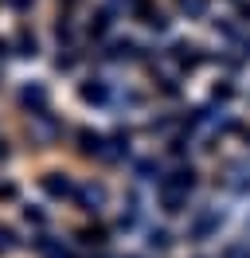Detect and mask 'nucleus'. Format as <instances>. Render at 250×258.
Returning <instances> with one entry per match:
<instances>
[{
    "mask_svg": "<svg viewBox=\"0 0 250 258\" xmlns=\"http://www.w3.org/2000/svg\"><path fill=\"white\" fill-rule=\"evenodd\" d=\"M219 223H223V211H219V208H207V211H200V215L192 219V227H188V239H192V242L211 239V235L219 231Z\"/></svg>",
    "mask_w": 250,
    "mask_h": 258,
    "instance_id": "1",
    "label": "nucleus"
},
{
    "mask_svg": "<svg viewBox=\"0 0 250 258\" xmlns=\"http://www.w3.org/2000/svg\"><path fill=\"white\" fill-rule=\"evenodd\" d=\"M196 188V168H176L172 176L160 180V192H192Z\"/></svg>",
    "mask_w": 250,
    "mask_h": 258,
    "instance_id": "2",
    "label": "nucleus"
},
{
    "mask_svg": "<svg viewBox=\"0 0 250 258\" xmlns=\"http://www.w3.org/2000/svg\"><path fill=\"white\" fill-rule=\"evenodd\" d=\"M43 192L55 196V200H71V196H75V184H71V176H62V172H47L43 176Z\"/></svg>",
    "mask_w": 250,
    "mask_h": 258,
    "instance_id": "3",
    "label": "nucleus"
},
{
    "mask_svg": "<svg viewBox=\"0 0 250 258\" xmlns=\"http://www.w3.org/2000/svg\"><path fill=\"white\" fill-rule=\"evenodd\" d=\"M75 200L82 204V211H98L106 204V188L102 184H86V188H75Z\"/></svg>",
    "mask_w": 250,
    "mask_h": 258,
    "instance_id": "4",
    "label": "nucleus"
},
{
    "mask_svg": "<svg viewBox=\"0 0 250 258\" xmlns=\"http://www.w3.org/2000/svg\"><path fill=\"white\" fill-rule=\"evenodd\" d=\"M82 102H90V106H106V102H109V86L102 79L82 82Z\"/></svg>",
    "mask_w": 250,
    "mask_h": 258,
    "instance_id": "5",
    "label": "nucleus"
},
{
    "mask_svg": "<svg viewBox=\"0 0 250 258\" xmlns=\"http://www.w3.org/2000/svg\"><path fill=\"white\" fill-rule=\"evenodd\" d=\"M20 102H24L28 110H35V113H47V90H43V86H24Z\"/></svg>",
    "mask_w": 250,
    "mask_h": 258,
    "instance_id": "6",
    "label": "nucleus"
},
{
    "mask_svg": "<svg viewBox=\"0 0 250 258\" xmlns=\"http://www.w3.org/2000/svg\"><path fill=\"white\" fill-rule=\"evenodd\" d=\"M78 145H82V153H102L106 157V137L94 133V129H78Z\"/></svg>",
    "mask_w": 250,
    "mask_h": 258,
    "instance_id": "7",
    "label": "nucleus"
},
{
    "mask_svg": "<svg viewBox=\"0 0 250 258\" xmlns=\"http://www.w3.org/2000/svg\"><path fill=\"white\" fill-rule=\"evenodd\" d=\"M160 204H164V211H168V215H176V211H184L188 192H160Z\"/></svg>",
    "mask_w": 250,
    "mask_h": 258,
    "instance_id": "8",
    "label": "nucleus"
},
{
    "mask_svg": "<svg viewBox=\"0 0 250 258\" xmlns=\"http://www.w3.org/2000/svg\"><path fill=\"white\" fill-rule=\"evenodd\" d=\"M223 258H250V246L234 242V246H227V250H223Z\"/></svg>",
    "mask_w": 250,
    "mask_h": 258,
    "instance_id": "9",
    "label": "nucleus"
},
{
    "mask_svg": "<svg viewBox=\"0 0 250 258\" xmlns=\"http://www.w3.org/2000/svg\"><path fill=\"white\" fill-rule=\"evenodd\" d=\"M149 242L164 250V246H168V242H172V235H168V231H153V235H149Z\"/></svg>",
    "mask_w": 250,
    "mask_h": 258,
    "instance_id": "10",
    "label": "nucleus"
},
{
    "mask_svg": "<svg viewBox=\"0 0 250 258\" xmlns=\"http://www.w3.org/2000/svg\"><path fill=\"white\" fill-rule=\"evenodd\" d=\"M12 246H16V235L8 227H0V250H12Z\"/></svg>",
    "mask_w": 250,
    "mask_h": 258,
    "instance_id": "11",
    "label": "nucleus"
},
{
    "mask_svg": "<svg viewBox=\"0 0 250 258\" xmlns=\"http://www.w3.org/2000/svg\"><path fill=\"white\" fill-rule=\"evenodd\" d=\"M20 55H35V39H28V35H20Z\"/></svg>",
    "mask_w": 250,
    "mask_h": 258,
    "instance_id": "12",
    "label": "nucleus"
},
{
    "mask_svg": "<svg viewBox=\"0 0 250 258\" xmlns=\"http://www.w3.org/2000/svg\"><path fill=\"white\" fill-rule=\"evenodd\" d=\"M106 28H109V16H98V20H94V24H90V32H94V35H102V32H106Z\"/></svg>",
    "mask_w": 250,
    "mask_h": 258,
    "instance_id": "13",
    "label": "nucleus"
},
{
    "mask_svg": "<svg viewBox=\"0 0 250 258\" xmlns=\"http://www.w3.org/2000/svg\"><path fill=\"white\" fill-rule=\"evenodd\" d=\"M137 172H141V176H145V180H149V176H153V172H156V164H153V161H141V164H137Z\"/></svg>",
    "mask_w": 250,
    "mask_h": 258,
    "instance_id": "14",
    "label": "nucleus"
},
{
    "mask_svg": "<svg viewBox=\"0 0 250 258\" xmlns=\"http://www.w3.org/2000/svg\"><path fill=\"white\" fill-rule=\"evenodd\" d=\"M184 8H188V12H196V16H200V12H203V0H184Z\"/></svg>",
    "mask_w": 250,
    "mask_h": 258,
    "instance_id": "15",
    "label": "nucleus"
},
{
    "mask_svg": "<svg viewBox=\"0 0 250 258\" xmlns=\"http://www.w3.org/2000/svg\"><path fill=\"white\" fill-rule=\"evenodd\" d=\"M12 196H16V188H12V184H0V200H12Z\"/></svg>",
    "mask_w": 250,
    "mask_h": 258,
    "instance_id": "16",
    "label": "nucleus"
},
{
    "mask_svg": "<svg viewBox=\"0 0 250 258\" xmlns=\"http://www.w3.org/2000/svg\"><path fill=\"white\" fill-rule=\"evenodd\" d=\"M238 12H242V20H246V24H250V4H242V8H238Z\"/></svg>",
    "mask_w": 250,
    "mask_h": 258,
    "instance_id": "17",
    "label": "nucleus"
},
{
    "mask_svg": "<svg viewBox=\"0 0 250 258\" xmlns=\"http://www.w3.org/2000/svg\"><path fill=\"white\" fill-rule=\"evenodd\" d=\"M0 55H4V43H0Z\"/></svg>",
    "mask_w": 250,
    "mask_h": 258,
    "instance_id": "18",
    "label": "nucleus"
}]
</instances>
